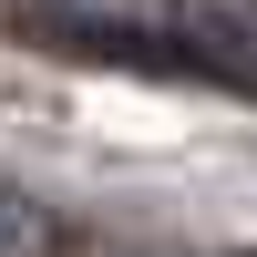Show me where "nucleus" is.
Returning <instances> with one entry per match:
<instances>
[{
	"instance_id": "obj_1",
	"label": "nucleus",
	"mask_w": 257,
	"mask_h": 257,
	"mask_svg": "<svg viewBox=\"0 0 257 257\" xmlns=\"http://www.w3.org/2000/svg\"><path fill=\"white\" fill-rule=\"evenodd\" d=\"M62 11H82V21H134V11H155V0H62Z\"/></svg>"
}]
</instances>
